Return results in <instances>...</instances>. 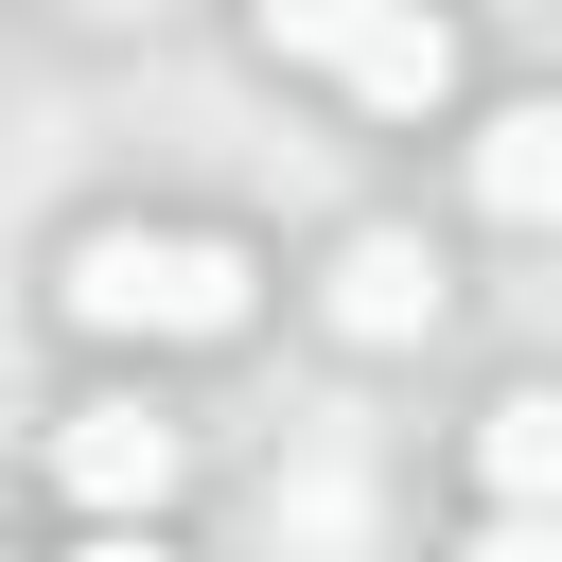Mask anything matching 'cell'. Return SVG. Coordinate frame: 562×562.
<instances>
[{
	"mask_svg": "<svg viewBox=\"0 0 562 562\" xmlns=\"http://www.w3.org/2000/svg\"><path fill=\"white\" fill-rule=\"evenodd\" d=\"M53 299H70V334H105V351H228V334L263 316V263H246L228 228H70V246H53Z\"/></svg>",
	"mask_w": 562,
	"mask_h": 562,
	"instance_id": "6da1fadb",
	"label": "cell"
},
{
	"mask_svg": "<svg viewBox=\"0 0 562 562\" xmlns=\"http://www.w3.org/2000/svg\"><path fill=\"white\" fill-rule=\"evenodd\" d=\"M193 474V439L140 404V386H105V404H70L53 422V492L88 509V527H158V492Z\"/></svg>",
	"mask_w": 562,
	"mask_h": 562,
	"instance_id": "7a4b0ae2",
	"label": "cell"
},
{
	"mask_svg": "<svg viewBox=\"0 0 562 562\" xmlns=\"http://www.w3.org/2000/svg\"><path fill=\"white\" fill-rule=\"evenodd\" d=\"M316 316H334L351 351H422V334H439V246H422V228H334Z\"/></svg>",
	"mask_w": 562,
	"mask_h": 562,
	"instance_id": "3957f363",
	"label": "cell"
},
{
	"mask_svg": "<svg viewBox=\"0 0 562 562\" xmlns=\"http://www.w3.org/2000/svg\"><path fill=\"white\" fill-rule=\"evenodd\" d=\"M334 88H351V105H386V123H422V105L457 88V18H439V0H369V18H351V53H334Z\"/></svg>",
	"mask_w": 562,
	"mask_h": 562,
	"instance_id": "277c9868",
	"label": "cell"
},
{
	"mask_svg": "<svg viewBox=\"0 0 562 562\" xmlns=\"http://www.w3.org/2000/svg\"><path fill=\"white\" fill-rule=\"evenodd\" d=\"M474 211L492 228H544L562 211V105H492L474 123Z\"/></svg>",
	"mask_w": 562,
	"mask_h": 562,
	"instance_id": "5b68a950",
	"label": "cell"
},
{
	"mask_svg": "<svg viewBox=\"0 0 562 562\" xmlns=\"http://www.w3.org/2000/svg\"><path fill=\"white\" fill-rule=\"evenodd\" d=\"M474 474H492V509H544L562 492V404L544 386H492L474 404Z\"/></svg>",
	"mask_w": 562,
	"mask_h": 562,
	"instance_id": "8992f818",
	"label": "cell"
},
{
	"mask_svg": "<svg viewBox=\"0 0 562 562\" xmlns=\"http://www.w3.org/2000/svg\"><path fill=\"white\" fill-rule=\"evenodd\" d=\"M351 18H369V0H246V35H263L281 70H334V53H351Z\"/></svg>",
	"mask_w": 562,
	"mask_h": 562,
	"instance_id": "52a82bcc",
	"label": "cell"
},
{
	"mask_svg": "<svg viewBox=\"0 0 562 562\" xmlns=\"http://www.w3.org/2000/svg\"><path fill=\"white\" fill-rule=\"evenodd\" d=\"M474 562H562V544H544V509H492V527H474Z\"/></svg>",
	"mask_w": 562,
	"mask_h": 562,
	"instance_id": "ba28073f",
	"label": "cell"
},
{
	"mask_svg": "<svg viewBox=\"0 0 562 562\" xmlns=\"http://www.w3.org/2000/svg\"><path fill=\"white\" fill-rule=\"evenodd\" d=\"M88 562H176V544L158 527H88Z\"/></svg>",
	"mask_w": 562,
	"mask_h": 562,
	"instance_id": "9c48e42d",
	"label": "cell"
},
{
	"mask_svg": "<svg viewBox=\"0 0 562 562\" xmlns=\"http://www.w3.org/2000/svg\"><path fill=\"white\" fill-rule=\"evenodd\" d=\"M53 18H123V0H53Z\"/></svg>",
	"mask_w": 562,
	"mask_h": 562,
	"instance_id": "30bf717a",
	"label": "cell"
}]
</instances>
